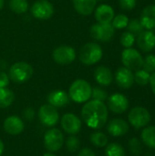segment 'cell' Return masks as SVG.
<instances>
[{
    "label": "cell",
    "instance_id": "obj_1",
    "mask_svg": "<svg viewBox=\"0 0 155 156\" xmlns=\"http://www.w3.org/2000/svg\"><path fill=\"white\" fill-rule=\"evenodd\" d=\"M83 122L91 129H101L108 121V108L103 101H90L81 110Z\"/></svg>",
    "mask_w": 155,
    "mask_h": 156
},
{
    "label": "cell",
    "instance_id": "obj_2",
    "mask_svg": "<svg viewBox=\"0 0 155 156\" xmlns=\"http://www.w3.org/2000/svg\"><path fill=\"white\" fill-rule=\"evenodd\" d=\"M92 88L85 80H77L69 87V96L77 103L88 101L91 97Z\"/></svg>",
    "mask_w": 155,
    "mask_h": 156
},
{
    "label": "cell",
    "instance_id": "obj_3",
    "mask_svg": "<svg viewBox=\"0 0 155 156\" xmlns=\"http://www.w3.org/2000/svg\"><path fill=\"white\" fill-rule=\"evenodd\" d=\"M102 48L99 44L87 43L85 44L79 52V59L84 65H94L99 62L102 58Z\"/></svg>",
    "mask_w": 155,
    "mask_h": 156
},
{
    "label": "cell",
    "instance_id": "obj_4",
    "mask_svg": "<svg viewBox=\"0 0 155 156\" xmlns=\"http://www.w3.org/2000/svg\"><path fill=\"white\" fill-rule=\"evenodd\" d=\"M33 74L32 67L26 62H16L9 69V78L16 83H23L27 81Z\"/></svg>",
    "mask_w": 155,
    "mask_h": 156
},
{
    "label": "cell",
    "instance_id": "obj_5",
    "mask_svg": "<svg viewBox=\"0 0 155 156\" xmlns=\"http://www.w3.org/2000/svg\"><path fill=\"white\" fill-rule=\"evenodd\" d=\"M129 122L136 130L145 127L151 121V115L149 112L141 106L132 108L128 114Z\"/></svg>",
    "mask_w": 155,
    "mask_h": 156
},
{
    "label": "cell",
    "instance_id": "obj_6",
    "mask_svg": "<svg viewBox=\"0 0 155 156\" xmlns=\"http://www.w3.org/2000/svg\"><path fill=\"white\" fill-rule=\"evenodd\" d=\"M65 139L62 132L57 128L49 129L44 135L45 148L49 152L58 151L64 144Z\"/></svg>",
    "mask_w": 155,
    "mask_h": 156
},
{
    "label": "cell",
    "instance_id": "obj_7",
    "mask_svg": "<svg viewBox=\"0 0 155 156\" xmlns=\"http://www.w3.org/2000/svg\"><path fill=\"white\" fill-rule=\"evenodd\" d=\"M122 62L125 68L131 70H138L143 68V58L134 48H125L122 53Z\"/></svg>",
    "mask_w": 155,
    "mask_h": 156
},
{
    "label": "cell",
    "instance_id": "obj_8",
    "mask_svg": "<svg viewBox=\"0 0 155 156\" xmlns=\"http://www.w3.org/2000/svg\"><path fill=\"white\" fill-rule=\"evenodd\" d=\"M114 33H115V28L112 27L111 23H107V24L98 23L90 27L91 37L94 39L101 42L110 41L114 36Z\"/></svg>",
    "mask_w": 155,
    "mask_h": 156
},
{
    "label": "cell",
    "instance_id": "obj_9",
    "mask_svg": "<svg viewBox=\"0 0 155 156\" xmlns=\"http://www.w3.org/2000/svg\"><path fill=\"white\" fill-rule=\"evenodd\" d=\"M38 118L43 125L52 127L58 123L59 115L56 107L50 104H45L42 105L38 111Z\"/></svg>",
    "mask_w": 155,
    "mask_h": 156
},
{
    "label": "cell",
    "instance_id": "obj_10",
    "mask_svg": "<svg viewBox=\"0 0 155 156\" xmlns=\"http://www.w3.org/2000/svg\"><path fill=\"white\" fill-rule=\"evenodd\" d=\"M32 15L41 20H46L50 18L54 14L53 5L48 0H37L31 7Z\"/></svg>",
    "mask_w": 155,
    "mask_h": 156
},
{
    "label": "cell",
    "instance_id": "obj_11",
    "mask_svg": "<svg viewBox=\"0 0 155 156\" xmlns=\"http://www.w3.org/2000/svg\"><path fill=\"white\" fill-rule=\"evenodd\" d=\"M54 60L60 65H68L72 63L76 58V51L69 46H60L53 51Z\"/></svg>",
    "mask_w": 155,
    "mask_h": 156
},
{
    "label": "cell",
    "instance_id": "obj_12",
    "mask_svg": "<svg viewBox=\"0 0 155 156\" xmlns=\"http://www.w3.org/2000/svg\"><path fill=\"white\" fill-rule=\"evenodd\" d=\"M108 107L112 112L121 114L127 111L129 107V101L123 94L115 93L108 98Z\"/></svg>",
    "mask_w": 155,
    "mask_h": 156
},
{
    "label": "cell",
    "instance_id": "obj_13",
    "mask_svg": "<svg viewBox=\"0 0 155 156\" xmlns=\"http://www.w3.org/2000/svg\"><path fill=\"white\" fill-rule=\"evenodd\" d=\"M60 123L64 132L69 134H76L81 129L80 119L73 113H67L63 115Z\"/></svg>",
    "mask_w": 155,
    "mask_h": 156
},
{
    "label": "cell",
    "instance_id": "obj_14",
    "mask_svg": "<svg viewBox=\"0 0 155 156\" xmlns=\"http://www.w3.org/2000/svg\"><path fill=\"white\" fill-rule=\"evenodd\" d=\"M115 80L118 86L122 89H130L134 83V74L132 71L125 67L118 69L115 73Z\"/></svg>",
    "mask_w": 155,
    "mask_h": 156
},
{
    "label": "cell",
    "instance_id": "obj_15",
    "mask_svg": "<svg viewBox=\"0 0 155 156\" xmlns=\"http://www.w3.org/2000/svg\"><path fill=\"white\" fill-rule=\"evenodd\" d=\"M137 44L142 51H152L155 48V34L152 30H143L137 37Z\"/></svg>",
    "mask_w": 155,
    "mask_h": 156
},
{
    "label": "cell",
    "instance_id": "obj_16",
    "mask_svg": "<svg viewBox=\"0 0 155 156\" xmlns=\"http://www.w3.org/2000/svg\"><path fill=\"white\" fill-rule=\"evenodd\" d=\"M4 130L10 135H17L24 130V122L17 116H9L4 122Z\"/></svg>",
    "mask_w": 155,
    "mask_h": 156
},
{
    "label": "cell",
    "instance_id": "obj_17",
    "mask_svg": "<svg viewBox=\"0 0 155 156\" xmlns=\"http://www.w3.org/2000/svg\"><path fill=\"white\" fill-rule=\"evenodd\" d=\"M107 130L113 137H121L129 132V124L122 119H113L109 122Z\"/></svg>",
    "mask_w": 155,
    "mask_h": 156
},
{
    "label": "cell",
    "instance_id": "obj_18",
    "mask_svg": "<svg viewBox=\"0 0 155 156\" xmlns=\"http://www.w3.org/2000/svg\"><path fill=\"white\" fill-rule=\"evenodd\" d=\"M69 100H70V98H69V94L62 90H52L48 95V103L56 108L65 106L66 104H68L69 102Z\"/></svg>",
    "mask_w": 155,
    "mask_h": 156
},
{
    "label": "cell",
    "instance_id": "obj_19",
    "mask_svg": "<svg viewBox=\"0 0 155 156\" xmlns=\"http://www.w3.org/2000/svg\"><path fill=\"white\" fill-rule=\"evenodd\" d=\"M140 21L143 27L148 30L155 28V5H147L141 14Z\"/></svg>",
    "mask_w": 155,
    "mask_h": 156
},
{
    "label": "cell",
    "instance_id": "obj_20",
    "mask_svg": "<svg viewBox=\"0 0 155 156\" xmlns=\"http://www.w3.org/2000/svg\"><path fill=\"white\" fill-rule=\"evenodd\" d=\"M95 17L99 23H101V24L111 23L114 17V10L109 5H106V4L100 5L96 8Z\"/></svg>",
    "mask_w": 155,
    "mask_h": 156
},
{
    "label": "cell",
    "instance_id": "obj_21",
    "mask_svg": "<svg viewBox=\"0 0 155 156\" xmlns=\"http://www.w3.org/2000/svg\"><path fill=\"white\" fill-rule=\"evenodd\" d=\"M94 78L96 81L101 86H109L113 80L111 70L105 66H100L95 69Z\"/></svg>",
    "mask_w": 155,
    "mask_h": 156
},
{
    "label": "cell",
    "instance_id": "obj_22",
    "mask_svg": "<svg viewBox=\"0 0 155 156\" xmlns=\"http://www.w3.org/2000/svg\"><path fill=\"white\" fill-rule=\"evenodd\" d=\"M98 0H73L76 11L82 16H90L95 9Z\"/></svg>",
    "mask_w": 155,
    "mask_h": 156
},
{
    "label": "cell",
    "instance_id": "obj_23",
    "mask_svg": "<svg viewBox=\"0 0 155 156\" xmlns=\"http://www.w3.org/2000/svg\"><path fill=\"white\" fill-rule=\"evenodd\" d=\"M142 141L149 148H155V126H148L142 132Z\"/></svg>",
    "mask_w": 155,
    "mask_h": 156
},
{
    "label": "cell",
    "instance_id": "obj_24",
    "mask_svg": "<svg viewBox=\"0 0 155 156\" xmlns=\"http://www.w3.org/2000/svg\"><path fill=\"white\" fill-rule=\"evenodd\" d=\"M15 100L12 90L6 88H0V108L5 109L9 107Z\"/></svg>",
    "mask_w": 155,
    "mask_h": 156
},
{
    "label": "cell",
    "instance_id": "obj_25",
    "mask_svg": "<svg viewBox=\"0 0 155 156\" xmlns=\"http://www.w3.org/2000/svg\"><path fill=\"white\" fill-rule=\"evenodd\" d=\"M105 155L106 156H126L124 148L116 143H112L107 144L105 149Z\"/></svg>",
    "mask_w": 155,
    "mask_h": 156
},
{
    "label": "cell",
    "instance_id": "obj_26",
    "mask_svg": "<svg viewBox=\"0 0 155 156\" xmlns=\"http://www.w3.org/2000/svg\"><path fill=\"white\" fill-rule=\"evenodd\" d=\"M90 142L93 145L101 148L108 144V137L101 132H96L90 135Z\"/></svg>",
    "mask_w": 155,
    "mask_h": 156
},
{
    "label": "cell",
    "instance_id": "obj_27",
    "mask_svg": "<svg viewBox=\"0 0 155 156\" xmlns=\"http://www.w3.org/2000/svg\"><path fill=\"white\" fill-rule=\"evenodd\" d=\"M10 9L16 14H23L28 9V4L26 0H10Z\"/></svg>",
    "mask_w": 155,
    "mask_h": 156
},
{
    "label": "cell",
    "instance_id": "obj_28",
    "mask_svg": "<svg viewBox=\"0 0 155 156\" xmlns=\"http://www.w3.org/2000/svg\"><path fill=\"white\" fill-rule=\"evenodd\" d=\"M151 73L144 69H138L134 74V81H136L141 86H145L150 81Z\"/></svg>",
    "mask_w": 155,
    "mask_h": 156
},
{
    "label": "cell",
    "instance_id": "obj_29",
    "mask_svg": "<svg viewBox=\"0 0 155 156\" xmlns=\"http://www.w3.org/2000/svg\"><path fill=\"white\" fill-rule=\"evenodd\" d=\"M112 27L116 29H122L127 27L128 23H129V18L127 16L123 15V14H120L117 15L116 16L113 17L112 19Z\"/></svg>",
    "mask_w": 155,
    "mask_h": 156
},
{
    "label": "cell",
    "instance_id": "obj_30",
    "mask_svg": "<svg viewBox=\"0 0 155 156\" xmlns=\"http://www.w3.org/2000/svg\"><path fill=\"white\" fill-rule=\"evenodd\" d=\"M66 147L69 152L75 153L77 152L80 147V142L78 137H76L74 134H71L69 136L66 140Z\"/></svg>",
    "mask_w": 155,
    "mask_h": 156
},
{
    "label": "cell",
    "instance_id": "obj_31",
    "mask_svg": "<svg viewBox=\"0 0 155 156\" xmlns=\"http://www.w3.org/2000/svg\"><path fill=\"white\" fill-rule=\"evenodd\" d=\"M129 149L130 152L135 156H139L142 152H143V146H142V143L140 142L139 139L137 138H132L129 141Z\"/></svg>",
    "mask_w": 155,
    "mask_h": 156
},
{
    "label": "cell",
    "instance_id": "obj_32",
    "mask_svg": "<svg viewBox=\"0 0 155 156\" xmlns=\"http://www.w3.org/2000/svg\"><path fill=\"white\" fill-rule=\"evenodd\" d=\"M134 42H135V36H134V34H132L129 31L124 32L121 37V44L126 48H132L133 46Z\"/></svg>",
    "mask_w": 155,
    "mask_h": 156
},
{
    "label": "cell",
    "instance_id": "obj_33",
    "mask_svg": "<svg viewBox=\"0 0 155 156\" xmlns=\"http://www.w3.org/2000/svg\"><path fill=\"white\" fill-rule=\"evenodd\" d=\"M127 28L129 30V32L132 33V34H140L143 31V27L140 21V19H132L129 21Z\"/></svg>",
    "mask_w": 155,
    "mask_h": 156
},
{
    "label": "cell",
    "instance_id": "obj_34",
    "mask_svg": "<svg viewBox=\"0 0 155 156\" xmlns=\"http://www.w3.org/2000/svg\"><path fill=\"white\" fill-rule=\"evenodd\" d=\"M143 68L149 73H153L155 71V55H148L144 58Z\"/></svg>",
    "mask_w": 155,
    "mask_h": 156
},
{
    "label": "cell",
    "instance_id": "obj_35",
    "mask_svg": "<svg viewBox=\"0 0 155 156\" xmlns=\"http://www.w3.org/2000/svg\"><path fill=\"white\" fill-rule=\"evenodd\" d=\"M91 97L93 98V100L95 101H104L105 100L108 99V94L107 92L100 88V87H95L92 89L91 91Z\"/></svg>",
    "mask_w": 155,
    "mask_h": 156
},
{
    "label": "cell",
    "instance_id": "obj_36",
    "mask_svg": "<svg viewBox=\"0 0 155 156\" xmlns=\"http://www.w3.org/2000/svg\"><path fill=\"white\" fill-rule=\"evenodd\" d=\"M120 6L123 10L131 11L136 5V0H119Z\"/></svg>",
    "mask_w": 155,
    "mask_h": 156
},
{
    "label": "cell",
    "instance_id": "obj_37",
    "mask_svg": "<svg viewBox=\"0 0 155 156\" xmlns=\"http://www.w3.org/2000/svg\"><path fill=\"white\" fill-rule=\"evenodd\" d=\"M9 83V77L8 75L4 72L0 71V88H5Z\"/></svg>",
    "mask_w": 155,
    "mask_h": 156
},
{
    "label": "cell",
    "instance_id": "obj_38",
    "mask_svg": "<svg viewBox=\"0 0 155 156\" xmlns=\"http://www.w3.org/2000/svg\"><path fill=\"white\" fill-rule=\"evenodd\" d=\"M23 116L26 121H32L35 117V111L32 108H26L23 112Z\"/></svg>",
    "mask_w": 155,
    "mask_h": 156
},
{
    "label": "cell",
    "instance_id": "obj_39",
    "mask_svg": "<svg viewBox=\"0 0 155 156\" xmlns=\"http://www.w3.org/2000/svg\"><path fill=\"white\" fill-rule=\"evenodd\" d=\"M78 156H96V155H95V154H94V152H93L92 150H90V149H89V148H84V149H82V150H80V151H79V153Z\"/></svg>",
    "mask_w": 155,
    "mask_h": 156
},
{
    "label": "cell",
    "instance_id": "obj_40",
    "mask_svg": "<svg viewBox=\"0 0 155 156\" xmlns=\"http://www.w3.org/2000/svg\"><path fill=\"white\" fill-rule=\"evenodd\" d=\"M150 85H151V89L155 95V71L152 73L151 77H150V81H149Z\"/></svg>",
    "mask_w": 155,
    "mask_h": 156
},
{
    "label": "cell",
    "instance_id": "obj_41",
    "mask_svg": "<svg viewBox=\"0 0 155 156\" xmlns=\"http://www.w3.org/2000/svg\"><path fill=\"white\" fill-rule=\"evenodd\" d=\"M4 149H5L4 144H3V142L0 140V156L2 155V154L4 153Z\"/></svg>",
    "mask_w": 155,
    "mask_h": 156
},
{
    "label": "cell",
    "instance_id": "obj_42",
    "mask_svg": "<svg viewBox=\"0 0 155 156\" xmlns=\"http://www.w3.org/2000/svg\"><path fill=\"white\" fill-rule=\"evenodd\" d=\"M4 4H5V0H0V10L3 8V6H4Z\"/></svg>",
    "mask_w": 155,
    "mask_h": 156
},
{
    "label": "cell",
    "instance_id": "obj_43",
    "mask_svg": "<svg viewBox=\"0 0 155 156\" xmlns=\"http://www.w3.org/2000/svg\"><path fill=\"white\" fill-rule=\"evenodd\" d=\"M43 156H56V155H55V154H51V153H47V154H43Z\"/></svg>",
    "mask_w": 155,
    "mask_h": 156
}]
</instances>
